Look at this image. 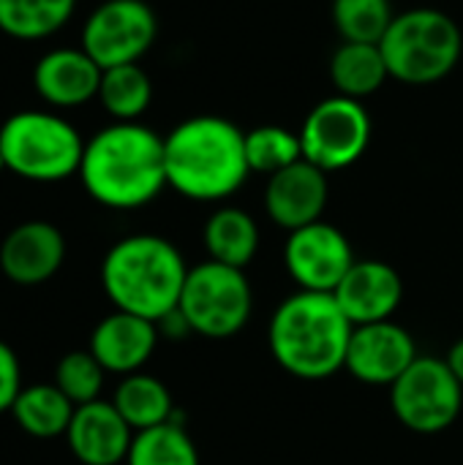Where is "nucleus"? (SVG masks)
Listing matches in <instances>:
<instances>
[{"label": "nucleus", "mask_w": 463, "mask_h": 465, "mask_svg": "<svg viewBox=\"0 0 463 465\" xmlns=\"http://www.w3.org/2000/svg\"><path fill=\"white\" fill-rule=\"evenodd\" d=\"M65 237L49 221H25L0 242V270L19 286H38L60 272Z\"/></svg>", "instance_id": "obj_15"}, {"label": "nucleus", "mask_w": 463, "mask_h": 465, "mask_svg": "<svg viewBox=\"0 0 463 465\" xmlns=\"http://www.w3.org/2000/svg\"><path fill=\"white\" fill-rule=\"evenodd\" d=\"M104 376L106 371L101 368V362L90 354V349H85V351H68L65 357H60L52 384L74 406H85V403L98 401L104 390Z\"/></svg>", "instance_id": "obj_28"}, {"label": "nucleus", "mask_w": 463, "mask_h": 465, "mask_svg": "<svg viewBox=\"0 0 463 465\" xmlns=\"http://www.w3.org/2000/svg\"><path fill=\"white\" fill-rule=\"evenodd\" d=\"M74 411H76V406L55 384L22 387V392L11 409L14 422L33 439L65 436Z\"/></svg>", "instance_id": "obj_22"}, {"label": "nucleus", "mask_w": 463, "mask_h": 465, "mask_svg": "<svg viewBox=\"0 0 463 465\" xmlns=\"http://www.w3.org/2000/svg\"><path fill=\"white\" fill-rule=\"evenodd\" d=\"M158 35L156 11L145 0H101L82 25V49L101 65L139 63Z\"/></svg>", "instance_id": "obj_10"}, {"label": "nucleus", "mask_w": 463, "mask_h": 465, "mask_svg": "<svg viewBox=\"0 0 463 465\" xmlns=\"http://www.w3.org/2000/svg\"><path fill=\"white\" fill-rule=\"evenodd\" d=\"M82 188L109 210H139L166 188L164 136L142 123H109L85 142Z\"/></svg>", "instance_id": "obj_1"}, {"label": "nucleus", "mask_w": 463, "mask_h": 465, "mask_svg": "<svg viewBox=\"0 0 463 465\" xmlns=\"http://www.w3.org/2000/svg\"><path fill=\"white\" fill-rule=\"evenodd\" d=\"M327 199H330L327 172L308 163L306 158L267 177L265 210L270 221L284 232H295L322 221Z\"/></svg>", "instance_id": "obj_13"}, {"label": "nucleus", "mask_w": 463, "mask_h": 465, "mask_svg": "<svg viewBox=\"0 0 463 465\" xmlns=\"http://www.w3.org/2000/svg\"><path fill=\"white\" fill-rule=\"evenodd\" d=\"M303 158L322 172H341L363 158L371 144L374 123L363 101L347 95L322 98L300 125Z\"/></svg>", "instance_id": "obj_9"}, {"label": "nucleus", "mask_w": 463, "mask_h": 465, "mask_svg": "<svg viewBox=\"0 0 463 465\" xmlns=\"http://www.w3.org/2000/svg\"><path fill=\"white\" fill-rule=\"evenodd\" d=\"M112 406L120 411V417L128 422L134 433L158 428L169 420H175L172 395L166 384L147 373H131L123 376V381L115 390Z\"/></svg>", "instance_id": "obj_21"}, {"label": "nucleus", "mask_w": 463, "mask_h": 465, "mask_svg": "<svg viewBox=\"0 0 463 465\" xmlns=\"http://www.w3.org/2000/svg\"><path fill=\"white\" fill-rule=\"evenodd\" d=\"M418 357L420 354L409 330L388 319V322L363 324L352 330L344 368L360 384L393 387Z\"/></svg>", "instance_id": "obj_12"}, {"label": "nucleus", "mask_w": 463, "mask_h": 465, "mask_svg": "<svg viewBox=\"0 0 463 465\" xmlns=\"http://www.w3.org/2000/svg\"><path fill=\"white\" fill-rule=\"evenodd\" d=\"M104 68L82 46H57L33 65V90L55 109H76L98 98Z\"/></svg>", "instance_id": "obj_14"}, {"label": "nucleus", "mask_w": 463, "mask_h": 465, "mask_svg": "<svg viewBox=\"0 0 463 465\" xmlns=\"http://www.w3.org/2000/svg\"><path fill=\"white\" fill-rule=\"evenodd\" d=\"M71 455L82 465H117L128 458L134 430L112 406V401H93L76 406L65 430Z\"/></svg>", "instance_id": "obj_17"}, {"label": "nucleus", "mask_w": 463, "mask_h": 465, "mask_svg": "<svg viewBox=\"0 0 463 465\" xmlns=\"http://www.w3.org/2000/svg\"><path fill=\"white\" fill-rule=\"evenodd\" d=\"M98 101L115 123H139V117L150 109L153 82L139 63L104 68Z\"/></svg>", "instance_id": "obj_24"}, {"label": "nucleus", "mask_w": 463, "mask_h": 465, "mask_svg": "<svg viewBox=\"0 0 463 465\" xmlns=\"http://www.w3.org/2000/svg\"><path fill=\"white\" fill-rule=\"evenodd\" d=\"M5 172V161H3V150H0V174Z\"/></svg>", "instance_id": "obj_31"}, {"label": "nucleus", "mask_w": 463, "mask_h": 465, "mask_svg": "<svg viewBox=\"0 0 463 465\" xmlns=\"http://www.w3.org/2000/svg\"><path fill=\"white\" fill-rule=\"evenodd\" d=\"M194 335L224 341L235 338L251 319L254 294L243 270L213 259L188 267V278L177 302Z\"/></svg>", "instance_id": "obj_7"}, {"label": "nucleus", "mask_w": 463, "mask_h": 465, "mask_svg": "<svg viewBox=\"0 0 463 465\" xmlns=\"http://www.w3.org/2000/svg\"><path fill=\"white\" fill-rule=\"evenodd\" d=\"M158 327L150 319L115 311L101 319L90 335V354L101 362L106 373L131 376L153 357L158 346Z\"/></svg>", "instance_id": "obj_18"}, {"label": "nucleus", "mask_w": 463, "mask_h": 465, "mask_svg": "<svg viewBox=\"0 0 463 465\" xmlns=\"http://www.w3.org/2000/svg\"><path fill=\"white\" fill-rule=\"evenodd\" d=\"M393 19L390 0H333V25L344 41L379 44Z\"/></svg>", "instance_id": "obj_27"}, {"label": "nucleus", "mask_w": 463, "mask_h": 465, "mask_svg": "<svg viewBox=\"0 0 463 465\" xmlns=\"http://www.w3.org/2000/svg\"><path fill=\"white\" fill-rule=\"evenodd\" d=\"M126 465H199V452L188 430L169 420L158 428L134 433Z\"/></svg>", "instance_id": "obj_25"}, {"label": "nucleus", "mask_w": 463, "mask_h": 465, "mask_svg": "<svg viewBox=\"0 0 463 465\" xmlns=\"http://www.w3.org/2000/svg\"><path fill=\"white\" fill-rule=\"evenodd\" d=\"M379 49L390 79L404 84H437L461 63L463 33L450 14L423 5L396 14Z\"/></svg>", "instance_id": "obj_5"}, {"label": "nucleus", "mask_w": 463, "mask_h": 465, "mask_svg": "<svg viewBox=\"0 0 463 465\" xmlns=\"http://www.w3.org/2000/svg\"><path fill=\"white\" fill-rule=\"evenodd\" d=\"M166 185L194 202H224L248 180L246 131L218 114H196L164 136Z\"/></svg>", "instance_id": "obj_2"}, {"label": "nucleus", "mask_w": 463, "mask_h": 465, "mask_svg": "<svg viewBox=\"0 0 463 465\" xmlns=\"http://www.w3.org/2000/svg\"><path fill=\"white\" fill-rule=\"evenodd\" d=\"M352 330L333 294L300 289L276 308L267 343L273 360L287 373L319 381L344 368Z\"/></svg>", "instance_id": "obj_3"}, {"label": "nucleus", "mask_w": 463, "mask_h": 465, "mask_svg": "<svg viewBox=\"0 0 463 465\" xmlns=\"http://www.w3.org/2000/svg\"><path fill=\"white\" fill-rule=\"evenodd\" d=\"M390 406L407 430L434 436L461 417L463 387L445 360L418 357L390 387Z\"/></svg>", "instance_id": "obj_8"}, {"label": "nucleus", "mask_w": 463, "mask_h": 465, "mask_svg": "<svg viewBox=\"0 0 463 465\" xmlns=\"http://www.w3.org/2000/svg\"><path fill=\"white\" fill-rule=\"evenodd\" d=\"M246 158L251 174L257 172L273 177L276 172L303 161L300 134L284 125H257L246 131Z\"/></svg>", "instance_id": "obj_26"}, {"label": "nucleus", "mask_w": 463, "mask_h": 465, "mask_svg": "<svg viewBox=\"0 0 463 465\" xmlns=\"http://www.w3.org/2000/svg\"><path fill=\"white\" fill-rule=\"evenodd\" d=\"M338 308L352 322V327L377 324L393 319L404 300V281L388 262H355L333 292Z\"/></svg>", "instance_id": "obj_16"}, {"label": "nucleus", "mask_w": 463, "mask_h": 465, "mask_svg": "<svg viewBox=\"0 0 463 465\" xmlns=\"http://www.w3.org/2000/svg\"><path fill=\"white\" fill-rule=\"evenodd\" d=\"M76 0H0V33L14 41H44L74 16Z\"/></svg>", "instance_id": "obj_23"}, {"label": "nucleus", "mask_w": 463, "mask_h": 465, "mask_svg": "<svg viewBox=\"0 0 463 465\" xmlns=\"http://www.w3.org/2000/svg\"><path fill=\"white\" fill-rule=\"evenodd\" d=\"M22 392V368L16 351L0 341V414L11 411Z\"/></svg>", "instance_id": "obj_29"}, {"label": "nucleus", "mask_w": 463, "mask_h": 465, "mask_svg": "<svg viewBox=\"0 0 463 465\" xmlns=\"http://www.w3.org/2000/svg\"><path fill=\"white\" fill-rule=\"evenodd\" d=\"M355 262L357 259L352 242L338 226L327 221L289 232L284 245V264L303 292L333 294Z\"/></svg>", "instance_id": "obj_11"}, {"label": "nucleus", "mask_w": 463, "mask_h": 465, "mask_svg": "<svg viewBox=\"0 0 463 465\" xmlns=\"http://www.w3.org/2000/svg\"><path fill=\"white\" fill-rule=\"evenodd\" d=\"M186 278L188 267L183 253L158 234L123 237L101 262V286L115 311L150 322L177 308Z\"/></svg>", "instance_id": "obj_4"}, {"label": "nucleus", "mask_w": 463, "mask_h": 465, "mask_svg": "<svg viewBox=\"0 0 463 465\" xmlns=\"http://www.w3.org/2000/svg\"><path fill=\"white\" fill-rule=\"evenodd\" d=\"M5 172L30 183H60L79 174L85 139L57 112L22 109L0 125Z\"/></svg>", "instance_id": "obj_6"}, {"label": "nucleus", "mask_w": 463, "mask_h": 465, "mask_svg": "<svg viewBox=\"0 0 463 465\" xmlns=\"http://www.w3.org/2000/svg\"><path fill=\"white\" fill-rule=\"evenodd\" d=\"M330 79L338 95L363 101L382 90V84L390 79V71L379 44L341 41L330 57Z\"/></svg>", "instance_id": "obj_20"}, {"label": "nucleus", "mask_w": 463, "mask_h": 465, "mask_svg": "<svg viewBox=\"0 0 463 465\" xmlns=\"http://www.w3.org/2000/svg\"><path fill=\"white\" fill-rule=\"evenodd\" d=\"M445 362H448V368L453 371V376L461 381V387H463V338L450 346V351H448V360H445Z\"/></svg>", "instance_id": "obj_30"}, {"label": "nucleus", "mask_w": 463, "mask_h": 465, "mask_svg": "<svg viewBox=\"0 0 463 465\" xmlns=\"http://www.w3.org/2000/svg\"><path fill=\"white\" fill-rule=\"evenodd\" d=\"M202 240L213 262L246 270L259 251V226L254 215L240 207H218L205 221Z\"/></svg>", "instance_id": "obj_19"}]
</instances>
